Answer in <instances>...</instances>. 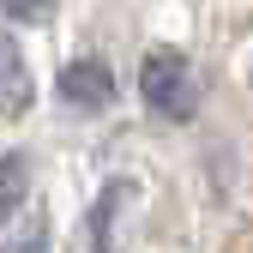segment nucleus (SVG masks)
I'll list each match as a JSON object with an SVG mask.
<instances>
[{
    "instance_id": "2",
    "label": "nucleus",
    "mask_w": 253,
    "mask_h": 253,
    "mask_svg": "<svg viewBox=\"0 0 253 253\" xmlns=\"http://www.w3.org/2000/svg\"><path fill=\"white\" fill-rule=\"evenodd\" d=\"M60 103L73 109H109L115 103V73L103 60H67L60 67Z\"/></svg>"
},
{
    "instance_id": "3",
    "label": "nucleus",
    "mask_w": 253,
    "mask_h": 253,
    "mask_svg": "<svg viewBox=\"0 0 253 253\" xmlns=\"http://www.w3.org/2000/svg\"><path fill=\"white\" fill-rule=\"evenodd\" d=\"M30 97H37V84H30V67H24V54L18 42L0 30V115H24Z\"/></svg>"
},
{
    "instance_id": "5",
    "label": "nucleus",
    "mask_w": 253,
    "mask_h": 253,
    "mask_svg": "<svg viewBox=\"0 0 253 253\" xmlns=\"http://www.w3.org/2000/svg\"><path fill=\"white\" fill-rule=\"evenodd\" d=\"M0 12L18 18V24H42V18L54 12V0H0Z\"/></svg>"
},
{
    "instance_id": "4",
    "label": "nucleus",
    "mask_w": 253,
    "mask_h": 253,
    "mask_svg": "<svg viewBox=\"0 0 253 253\" xmlns=\"http://www.w3.org/2000/svg\"><path fill=\"white\" fill-rule=\"evenodd\" d=\"M24 187H30V169H24V157H0V223L6 217H18V205H24Z\"/></svg>"
},
{
    "instance_id": "6",
    "label": "nucleus",
    "mask_w": 253,
    "mask_h": 253,
    "mask_svg": "<svg viewBox=\"0 0 253 253\" xmlns=\"http://www.w3.org/2000/svg\"><path fill=\"white\" fill-rule=\"evenodd\" d=\"M6 253H48V235H42V229H18V235L6 241Z\"/></svg>"
},
{
    "instance_id": "1",
    "label": "nucleus",
    "mask_w": 253,
    "mask_h": 253,
    "mask_svg": "<svg viewBox=\"0 0 253 253\" xmlns=\"http://www.w3.org/2000/svg\"><path fill=\"white\" fill-rule=\"evenodd\" d=\"M139 97L157 121H193L199 115V73H193V60L175 54V48H157L145 54V67H139Z\"/></svg>"
}]
</instances>
